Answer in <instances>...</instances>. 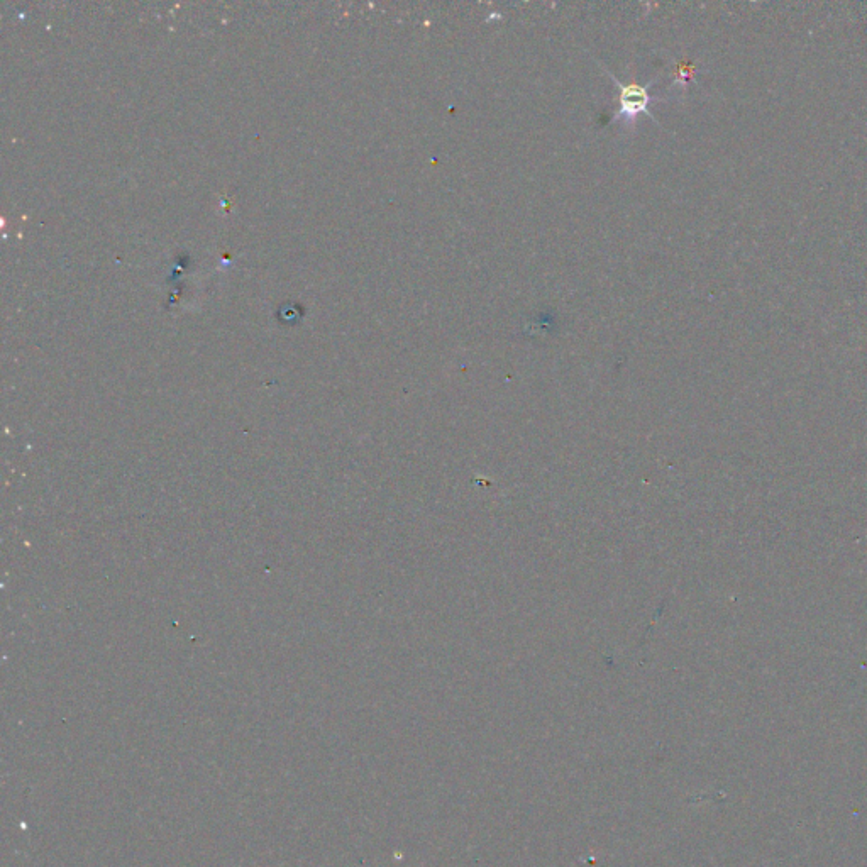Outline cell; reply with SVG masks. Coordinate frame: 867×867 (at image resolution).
I'll use <instances>...</instances> for the list:
<instances>
[{
  "label": "cell",
  "instance_id": "1",
  "mask_svg": "<svg viewBox=\"0 0 867 867\" xmlns=\"http://www.w3.org/2000/svg\"><path fill=\"white\" fill-rule=\"evenodd\" d=\"M610 78H612L613 83H615V87L619 89V111L615 112V116H613V121H617V119H622V121L634 122L637 119L639 114H647V116H651V112H649V105H651L652 97L649 94V89L652 87V83H646V85H641V83L630 82V83H622L619 78L615 77L613 73L608 72ZM652 117V116H651ZM654 119V117H652Z\"/></svg>",
  "mask_w": 867,
  "mask_h": 867
}]
</instances>
